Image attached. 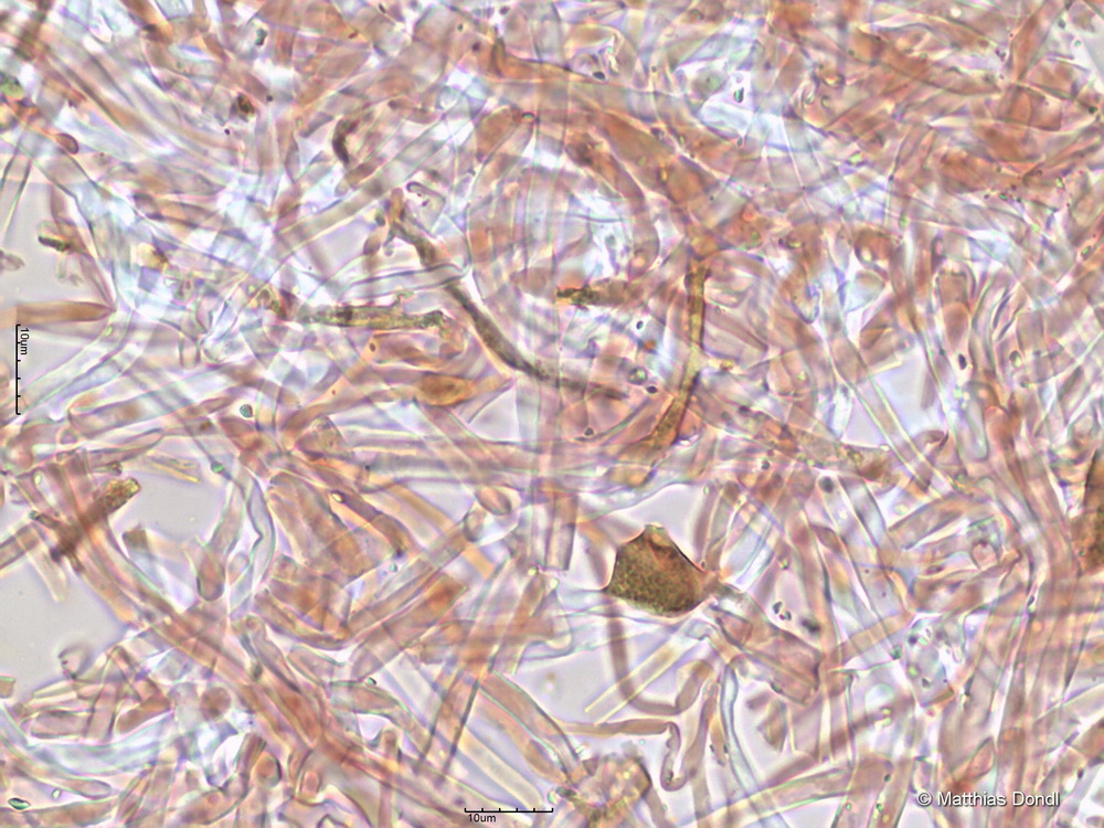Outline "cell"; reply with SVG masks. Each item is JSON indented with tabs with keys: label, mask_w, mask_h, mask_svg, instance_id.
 Returning a JSON list of instances; mask_svg holds the SVG:
<instances>
[{
	"label": "cell",
	"mask_w": 1104,
	"mask_h": 828,
	"mask_svg": "<svg viewBox=\"0 0 1104 828\" xmlns=\"http://www.w3.org/2000/svg\"><path fill=\"white\" fill-rule=\"evenodd\" d=\"M702 572L670 539L667 531L646 526L616 551L608 596L659 616L673 617L701 599Z\"/></svg>",
	"instance_id": "1"
}]
</instances>
